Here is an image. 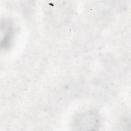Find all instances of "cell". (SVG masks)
I'll return each mask as SVG.
<instances>
[{"instance_id": "obj_1", "label": "cell", "mask_w": 131, "mask_h": 131, "mask_svg": "<svg viewBox=\"0 0 131 131\" xmlns=\"http://www.w3.org/2000/svg\"><path fill=\"white\" fill-rule=\"evenodd\" d=\"M74 127L77 130H96L100 125V118L93 112L79 114L74 119Z\"/></svg>"}]
</instances>
